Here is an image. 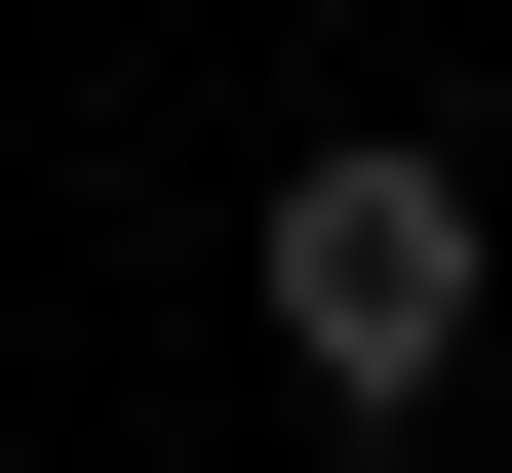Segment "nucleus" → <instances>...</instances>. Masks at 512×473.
Segmentation results:
<instances>
[{"label":"nucleus","instance_id":"f257e3e1","mask_svg":"<svg viewBox=\"0 0 512 473\" xmlns=\"http://www.w3.org/2000/svg\"><path fill=\"white\" fill-rule=\"evenodd\" d=\"M473 158H276V355L316 395H473Z\"/></svg>","mask_w":512,"mask_h":473}]
</instances>
